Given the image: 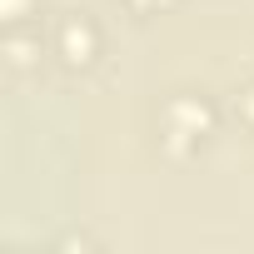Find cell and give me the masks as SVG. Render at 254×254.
Returning a JSON list of instances; mask_svg holds the SVG:
<instances>
[{
  "label": "cell",
  "mask_w": 254,
  "mask_h": 254,
  "mask_svg": "<svg viewBox=\"0 0 254 254\" xmlns=\"http://www.w3.org/2000/svg\"><path fill=\"white\" fill-rule=\"evenodd\" d=\"M60 55H65L70 65H90V55H95V30H90L85 15H70V20L60 25Z\"/></svg>",
  "instance_id": "obj_1"
},
{
  "label": "cell",
  "mask_w": 254,
  "mask_h": 254,
  "mask_svg": "<svg viewBox=\"0 0 254 254\" xmlns=\"http://www.w3.org/2000/svg\"><path fill=\"white\" fill-rule=\"evenodd\" d=\"M25 15H30V0H5V20L10 25H20Z\"/></svg>",
  "instance_id": "obj_2"
}]
</instances>
